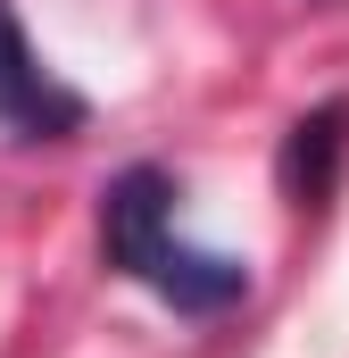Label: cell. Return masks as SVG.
<instances>
[{"instance_id": "obj_1", "label": "cell", "mask_w": 349, "mask_h": 358, "mask_svg": "<svg viewBox=\"0 0 349 358\" xmlns=\"http://www.w3.org/2000/svg\"><path fill=\"white\" fill-rule=\"evenodd\" d=\"M174 176L167 167H125L100 192V250L108 267L142 292H158L174 317H225L233 300H250V267L233 250H208L174 225Z\"/></svg>"}, {"instance_id": "obj_2", "label": "cell", "mask_w": 349, "mask_h": 358, "mask_svg": "<svg viewBox=\"0 0 349 358\" xmlns=\"http://www.w3.org/2000/svg\"><path fill=\"white\" fill-rule=\"evenodd\" d=\"M0 125L25 134V142H67L84 125V100L42 67V50L25 42V25H17L8 0H0Z\"/></svg>"}, {"instance_id": "obj_3", "label": "cell", "mask_w": 349, "mask_h": 358, "mask_svg": "<svg viewBox=\"0 0 349 358\" xmlns=\"http://www.w3.org/2000/svg\"><path fill=\"white\" fill-rule=\"evenodd\" d=\"M341 142H349V100H325L316 117H299L291 125V192H308V200H325L333 192V159H341ZM299 200V208H308Z\"/></svg>"}]
</instances>
